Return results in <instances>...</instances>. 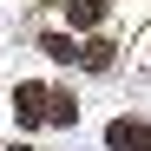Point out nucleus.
<instances>
[{
    "label": "nucleus",
    "instance_id": "f257e3e1",
    "mask_svg": "<svg viewBox=\"0 0 151 151\" xmlns=\"http://www.w3.org/2000/svg\"><path fill=\"white\" fill-rule=\"evenodd\" d=\"M105 145L112 151H151V125L145 118H112L105 125Z\"/></svg>",
    "mask_w": 151,
    "mask_h": 151
},
{
    "label": "nucleus",
    "instance_id": "f03ea898",
    "mask_svg": "<svg viewBox=\"0 0 151 151\" xmlns=\"http://www.w3.org/2000/svg\"><path fill=\"white\" fill-rule=\"evenodd\" d=\"M46 99H53L46 86H20V92H13V118H20V125H46Z\"/></svg>",
    "mask_w": 151,
    "mask_h": 151
},
{
    "label": "nucleus",
    "instance_id": "7ed1b4c3",
    "mask_svg": "<svg viewBox=\"0 0 151 151\" xmlns=\"http://www.w3.org/2000/svg\"><path fill=\"white\" fill-rule=\"evenodd\" d=\"M112 53H118L112 40H86V46H79V66H86V72H112Z\"/></svg>",
    "mask_w": 151,
    "mask_h": 151
},
{
    "label": "nucleus",
    "instance_id": "20e7f679",
    "mask_svg": "<svg viewBox=\"0 0 151 151\" xmlns=\"http://www.w3.org/2000/svg\"><path fill=\"white\" fill-rule=\"evenodd\" d=\"M66 20L72 27H99L105 20V0H66Z\"/></svg>",
    "mask_w": 151,
    "mask_h": 151
},
{
    "label": "nucleus",
    "instance_id": "39448f33",
    "mask_svg": "<svg viewBox=\"0 0 151 151\" xmlns=\"http://www.w3.org/2000/svg\"><path fill=\"white\" fill-rule=\"evenodd\" d=\"M40 53H46V59H59V66H72V59H79V46H72L66 33H46V40H40Z\"/></svg>",
    "mask_w": 151,
    "mask_h": 151
},
{
    "label": "nucleus",
    "instance_id": "423d86ee",
    "mask_svg": "<svg viewBox=\"0 0 151 151\" xmlns=\"http://www.w3.org/2000/svg\"><path fill=\"white\" fill-rule=\"evenodd\" d=\"M72 118H79L72 92H53V99H46V125H72Z\"/></svg>",
    "mask_w": 151,
    "mask_h": 151
},
{
    "label": "nucleus",
    "instance_id": "0eeeda50",
    "mask_svg": "<svg viewBox=\"0 0 151 151\" xmlns=\"http://www.w3.org/2000/svg\"><path fill=\"white\" fill-rule=\"evenodd\" d=\"M13 151H27V145H13Z\"/></svg>",
    "mask_w": 151,
    "mask_h": 151
}]
</instances>
